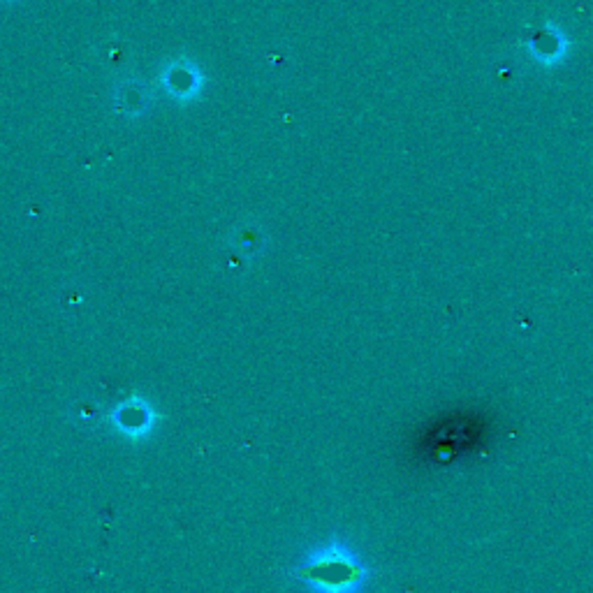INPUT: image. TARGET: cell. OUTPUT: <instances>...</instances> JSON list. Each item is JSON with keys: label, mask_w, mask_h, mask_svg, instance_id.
<instances>
[{"label": "cell", "mask_w": 593, "mask_h": 593, "mask_svg": "<svg viewBox=\"0 0 593 593\" xmlns=\"http://www.w3.org/2000/svg\"><path fill=\"white\" fill-rule=\"evenodd\" d=\"M109 100L121 119L139 121L149 116L156 105V89L135 72H123V75H116L112 89H109Z\"/></svg>", "instance_id": "cell-3"}, {"label": "cell", "mask_w": 593, "mask_h": 593, "mask_svg": "<svg viewBox=\"0 0 593 593\" xmlns=\"http://www.w3.org/2000/svg\"><path fill=\"white\" fill-rule=\"evenodd\" d=\"M371 568L343 540L313 547L297 566V577L313 593H364Z\"/></svg>", "instance_id": "cell-1"}, {"label": "cell", "mask_w": 593, "mask_h": 593, "mask_svg": "<svg viewBox=\"0 0 593 593\" xmlns=\"http://www.w3.org/2000/svg\"><path fill=\"white\" fill-rule=\"evenodd\" d=\"M156 79L160 91L179 107H188L193 102L202 100V95L209 86V77L200 61L188 54L163 58L158 65Z\"/></svg>", "instance_id": "cell-2"}, {"label": "cell", "mask_w": 593, "mask_h": 593, "mask_svg": "<svg viewBox=\"0 0 593 593\" xmlns=\"http://www.w3.org/2000/svg\"><path fill=\"white\" fill-rule=\"evenodd\" d=\"M529 45H531V54L536 56L538 61H549V63H554L556 58H561L568 49V42L563 40L561 35H556L554 31L536 35V38H531Z\"/></svg>", "instance_id": "cell-6"}, {"label": "cell", "mask_w": 593, "mask_h": 593, "mask_svg": "<svg viewBox=\"0 0 593 593\" xmlns=\"http://www.w3.org/2000/svg\"><path fill=\"white\" fill-rule=\"evenodd\" d=\"M230 248L234 255H241L244 260H255L267 251L269 232L265 225L255 218H244L230 230Z\"/></svg>", "instance_id": "cell-4"}, {"label": "cell", "mask_w": 593, "mask_h": 593, "mask_svg": "<svg viewBox=\"0 0 593 593\" xmlns=\"http://www.w3.org/2000/svg\"><path fill=\"white\" fill-rule=\"evenodd\" d=\"M0 3H3V5H19V3H24V0H0Z\"/></svg>", "instance_id": "cell-8"}, {"label": "cell", "mask_w": 593, "mask_h": 593, "mask_svg": "<svg viewBox=\"0 0 593 593\" xmlns=\"http://www.w3.org/2000/svg\"><path fill=\"white\" fill-rule=\"evenodd\" d=\"M112 424L116 431L128 438H139L149 434L153 427V411L142 399H128L112 413Z\"/></svg>", "instance_id": "cell-5"}, {"label": "cell", "mask_w": 593, "mask_h": 593, "mask_svg": "<svg viewBox=\"0 0 593 593\" xmlns=\"http://www.w3.org/2000/svg\"><path fill=\"white\" fill-rule=\"evenodd\" d=\"M130 61H133V56H130V49L126 47V42H123V40L121 42L112 40V42H107L105 47H100L102 68L121 72V75H123Z\"/></svg>", "instance_id": "cell-7"}]
</instances>
